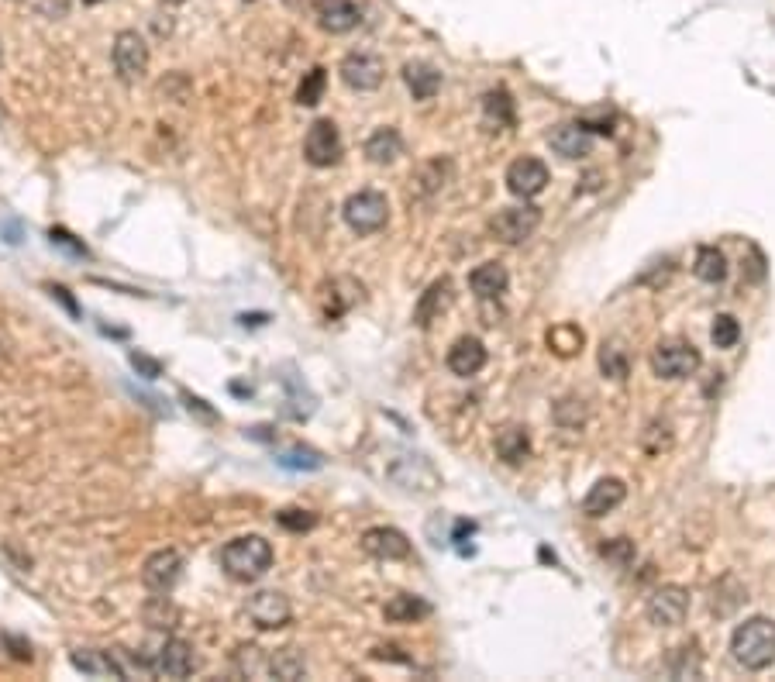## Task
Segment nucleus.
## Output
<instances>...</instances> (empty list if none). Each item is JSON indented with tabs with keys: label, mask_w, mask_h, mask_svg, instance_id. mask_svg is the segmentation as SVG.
I'll list each match as a JSON object with an SVG mask.
<instances>
[{
	"label": "nucleus",
	"mask_w": 775,
	"mask_h": 682,
	"mask_svg": "<svg viewBox=\"0 0 775 682\" xmlns=\"http://www.w3.org/2000/svg\"><path fill=\"white\" fill-rule=\"evenodd\" d=\"M731 655L748 672H765L769 665H775V620L748 617L744 624L734 627Z\"/></svg>",
	"instance_id": "nucleus-1"
},
{
	"label": "nucleus",
	"mask_w": 775,
	"mask_h": 682,
	"mask_svg": "<svg viewBox=\"0 0 775 682\" xmlns=\"http://www.w3.org/2000/svg\"><path fill=\"white\" fill-rule=\"evenodd\" d=\"M221 569L235 583H259L273 569V545L259 534H245L221 548Z\"/></svg>",
	"instance_id": "nucleus-2"
},
{
	"label": "nucleus",
	"mask_w": 775,
	"mask_h": 682,
	"mask_svg": "<svg viewBox=\"0 0 775 682\" xmlns=\"http://www.w3.org/2000/svg\"><path fill=\"white\" fill-rule=\"evenodd\" d=\"M341 217H345V224L355 235H376L390 221V204H386V197L379 190H359L345 200Z\"/></svg>",
	"instance_id": "nucleus-3"
},
{
	"label": "nucleus",
	"mask_w": 775,
	"mask_h": 682,
	"mask_svg": "<svg viewBox=\"0 0 775 682\" xmlns=\"http://www.w3.org/2000/svg\"><path fill=\"white\" fill-rule=\"evenodd\" d=\"M703 366L700 359V348L689 345V341H662V345L651 352V372L658 379H689L696 369Z\"/></svg>",
	"instance_id": "nucleus-4"
},
{
	"label": "nucleus",
	"mask_w": 775,
	"mask_h": 682,
	"mask_svg": "<svg viewBox=\"0 0 775 682\" xmlns=\"http://www.w3.org/2000/svg\"><path fill=\"white\" fill-rule=\"evenodd\" d=\"M538 224H541V207H534V204L503 207V211L490 221V235L500 245H521L538 231Z\"/></svg>",
	"instance_id": "nucleus-5"
},
{
	"label": "nucleus",
	"mask_w": 775,
	"mask_h": 682,
	"mask_svg": "<svg viewBox=\"0 0 775 682\" xmlns=\"http://www.w3.org/2000/svg\"><path fill=\"white\" fill-rule=\"evenodd\" d=\"M111 59H114V73L121 76L124 83H138L149 69V45L138 31L124 28L118 31L114 38V49H111Z\"/></svg>",
	"instance_id": "nucleus-6"
},
{
	"label": "nucleus",
	"mask_w": 775,
	"mask_h": 682,
	"mask_svg": "<svg viewBox=\"0 0 775 682\" xmlns=\"http://www.w3.org/2000/svg\"><path fill=\"white\" fill-rule=\"evenodd\" d=\"M341 152H345V145H341V131L338 124L331 118H321L310 124L307 138H304V159L310 162L314 169H331L338 166Z\"/></svg>",
	"instance_id": "nucleus-7"
},
{
	"label": "nucleus",
	"mask_w": 775,
	"mask_h": 682,
	"mask_svg": "<svg viewBox=\"0 0 775 682\" xmlns=\"http://www.w3.org/2000/svg\"><path fill=\"white\" fill-rule=\"evenodd\" d=\"M245 614L262 631H279V627H286L293 620V607L290 596L279 593V589H259L255 596H248Z\"/></svg>",
	"instance_id": "nucleus-8"
},
{
	"label": "nucleus",
	"mask_w": 775,
	"mask_h": 682,
	"mask_svg": "<svg viewBox=\"0 0 775 682\" xmlns=\"http://www.w3.org/2000/svg\"><path fill=\"white\" fill-rule=\"evenodd\" d=\"M338 73H341V83H345L348 90H355V93L379 90V87H383V80H386L383 59L372 56V52H348V56L341 59Z\"/></svg>",
	"instance_id": "nucleus-9"
},
{
	"label": "nucleus",
	"mask_w": 775,
	"mask_h": 682,
	"mask_svg": "<svg viewBox=\"0 0 775 682\" xmlns=\"http://www.w3.org/2000/svg\"><path fill=\"white\" fill-rule=\"evenodd\" d=\"M390 479L407 493H434L441 486V476L424 455H397L390 469Z\"/></svg>",
	"instance_id": "nucleus-10"
},
{
	"label": "nucleus",
	"mask_w": 775,
	"mask_h": 682,
	"mask_svg": "<svg viewBox=\"0 0 775 682\" xmlns=\"http://www.w3.org/2000/svg\"><path fill=\"white\" fill-rule=\"evenodd\" d=\"M180 576H183V555L176 552V548H159V552H152L142 565L145 589H149V593H159V596L173 593V586L180 583Z\"/></svg>",
	"instance_id": "nucleus-11"
},
{
	"label": "nucleus",
	"mask_w": 775,
	"mask_h": 682,
	"mask_svg": "<svg viewBox=\"0 0 775 682\" xmlns=\"http://www.w3.org/2000/svg\"><path fill=\"white\" fill-rule=\"evenodd\" d=\"M197 669H200L197 648H193L190 641H180V638H169L152 658V672L162 679H186V676H193Z\"/></svg>",
	"instance_id": "nucleus-12"
},
{
	"label": "nucleus",
	"mask_w": 775,
	"mask_h": 682,
	"mask_svg": "<svg viewBox=\"0 0 775 682\" xmlns=\"http://www.w3.org/2000/svg\"><path fill=\"white\" fill-rule=\"evenodd\" d=\"M645 614L655 627H679L689 614V589L682 586H658L648 596Z\"/></svg>",
	"instance_id": "nucleus-13"
},
{
	"label": "nucleus",
	"mask_w": 775,
	"mask_h": 682,
	"mask_svg": "<svg viewBox=\"0 0 775 682\" xmlns=\"http://www.w3.org/2000/svg\"><path fill=\"white\" fill-rule=\"evenodd\" d=\"M452 173H455V166H452V159H445V155H434V159L421 162L407 186L410 200H434L448 186Z\"/></svg>",
	"instance_id": "nucleus-14"
},
{
	"label": "nucleus",
	"mask_w": 775,
	"mask_h": 682,
	"mask_svg": "<svg viewBox=\"0 0 775 682\" xmlns=\"http://www.w3.org/2000/svg\"><path fill=\"white\" fill-rule=\"evenodd\" d=\"M548 186V166L534 155H521L507 166V190L521 200L538 197L541 190Z\"/></svg>",
	"instance_id": "nucleus-15"
},
{
	"label": "nucleus",
	"mask_w": 775,
	"mask_h": 682,
	"mask_svg": "<svg viewBox=\"0 0 775 682\" xmlns=\"http://www.w3.org/2000/svg\"><path fill=\"white\" fill-rule=\"evenodd\" d=\"M362 552L379 558V562H403V558H410V541L397 527H369L362 534Z\"/></svg>",
	"instance_id": "nucleus-16"
},
{
	"label": "nucleus",
	"mask_w": 775,
	"mask_h": 682,
	"mask_svg": "<svg viewBox=\"0 0 775 682\" xmlns=\"http://www.w3.org/2000/svg\"><path fill=\"white\" fill-rule=\"evenodd\" d=\"M548 145H552L555 155L576 162L593 152V135H589V128H583V124H558V128L548 131Z\"/></svg>",
	"instance_id": "nucleus-17"
},
{
	"label": "nucleus",
	"mask_w": 775,
	"mask_h": 682,
	"mask_svg": "<svg viewBox=\"0 0 775 682\" xmlns=\"http://www.w3.org/2000/svg\"><path fill=\"white\" fill-rule=\"evenodd\" d=\"M452 279L441 276L434 279V283L428 286V290L421 293V300H417V310H414V321L417 328H431L434 321H438L441 314H445L448 307H452Z\"/></svg>",
	"instance_id": "nucleus-18"
},
{
	"label": "nucleus",
	"mask_w": 775,
	"mask_h": 682,
	"mask_svg": "<svg viewBox=\"0 0 775 682\" xmlns=\"http://www.w3.org/2000/svg\"><path fill=\"white\" fill-rule=\"evenodd\" d=\"M624 496H627L624 479H614V476L600 479V483L589 486V493H586V500H583V514H586V517H607V514H614L620 503H624Z\"/></svg>",
	"instance_id": "nucleus-19"
},
{
	"label": "nucleus",
	"mask_w": 775,
	"mask_h": 682,
	"mask_svg": "<svg viewBox=\"0 0 775 682\" xmlns=\"http://www.w3.org/2000/svg\"><path fill=\"white\" fill-rule=\"evenodd\" d=\"M445 362H448V369H452L455 376L469 379V376H476V372L486 366V345L479 338L465 335V338L455 341L452 348H448V359Z\"/></svg>",
	"instance_id": "nucleus-20"
},
{
	"label": "nucleus",
	"mask_w": 775,
	"mask_h": 682,
	"mask_svg": "<svg viewBox=\"0 0 775 682\" xmlns=\"http://www.w3.org/2000/svg\"><path fill=\"white\" fill-rule=\"evenodd\" d=\"M69 662H73V669H80L83 676H93V679H124L121 672V662L114 651H97V648H76L73 655H69Z\"/></svg>",
	"instance_id": "nucleus-21"
},
{
	"label": "nucleus",
	"mask_w": 775,
	"mask_h": 682,
	"mask_svg": "<svg viewBox=\"0 0 775 682\" xmlns=\"http://www.w3.org/2000/svg\"><path fill=\"white\" fill-rule=\"evenodd\" d=\"M362 21L359 7L352 0H321L317 4V25H321L328 35H345Z\"/></svg>",
	"instance_id": "nucleus-22"
},
{
	"label": "nucleus",
	"mask_w": 775,
	"mask_h": 682,
	"mask_svg": "<svg viewBox=\"0 0 775 682\" xmlns=\"http://www.w3.org/2000/svg\"><path fill=\"white\" fill-rule=\"evenodd\" d=\"M507 283H510V276L500 262H483V266H476L469 273V286L479 300H496L503 290H507Z\"/></svg>",
	"instance_id": "nucleus-23"
},
{
	"label": "nucleus",
	"mask_w": 775,
	"mask_h": 682,
	"mask_svg": "<svg viewBox=\"0 0 775 682\" xmlns=\"http://www.w3.org/2000/svg\"><path fill=\"white\" fill-rule=\"evenodd\" d=\"M403 83L414 93V100H431L441 90V73L431 62H407L403 66Z\"/></svg>",
	"instance_id": "nucleus-24"
},
{
	"label": "nucleus",
	"mask_w": 775,
	"mask_h": 682,
	"mask_svg": "<svg viewBox=\"0 0 775 682\" xmlns=\"http://www.w3.org/2000/svg\"><path fill=\"white\" fill-rule=\"evenodd\" d=\"M496 455H500L507 465H521L527 455H531L527 428H521V424H507V428L496 431Z\"/></svg>",
	"instance_id": "nucleus-25"
},
{
	"label": "nucleus",
	"mask_w": 775,
	"mask_h": 682,
	"mask_svg": "<svg viewBox=\"0 0 775 682\" xmlns=\"http://www.w3.org/2000/svg\"><path fill=\"white\" fill-rule=\"evenodd\" d=\"M366 155H369V162H376V166H390V162H397L403 155L400 131L397 128H376L366 142Z\"/></svg>",
	"instance_id": "nucleus-26"
},
{
	"label": "nucleus",
	"mask_w": 775,
	"mask_h": 682,
	"mask_svg": "<svg viewBox=\"0 0 775 682\" xmlns=\"http://www.w3.org/2000/svg\"><path fill=\"white\" fill-rule=\"evenodd\" d=\"M483 118L490 124L493 131H507L517 124V111H514V100H510L507 90H490L483 97Z\"/></svg>",
	"instance_id": "nucleus-27"
},
{
	"label": "nucleus",
	"mask_w": 775,
	"mask_h": 682,
	"mask_svg": "<svg viewBox=\"0 0 775 682\" xmlns=\"http://www.w3.org/2000/svg\"><path fill=\"white\" fill-rule=\"evenodd\" d=\"M428 614H431V603L414 593H397L390 603H386V620H393V624H414V620H421Z\"/></svg>",
	"instance_id": "nucleus-28"
},
{
	"label": "nucleus",
	"mask_w": 775,
	"mask_h": 682,
	"mask_svg": "<svg viewBox=\"0 0 775 682\" xmlns=\"http://www.w3.org/2000/svg\"><path fill=\"white\" fill-rule=\"evenodd\" d=\"M269 676L283 679V682H297L307 676V662L297 648H276L269 655Z\"/></svg>",
	"instance_id": "nucleus-29"
},
{
	"label": "nucleus",
	"mask_w": 775,
	"mask_h": 682,
	"mask_svg": "<svg viewBox=\"0 0 775 682\" xmlns=\"http://www.w3.org/2000/svg\"><path fill=\"white\" fill-rule=\"evenodd\" d=\"M693 273H696V279H703V283H713V286L724 283V279H727V259H724V252H720V248L703 245L700 252H696Z\"/></svg>",
	"instance_id": "nucleus-30"
},
{
	"label": "nucleus",
	"mask_w": 775,
	"mask_h": 682,
	"mask_svg": "<svg viewBox=\"0 0 775 682\" xmlns=\"http://www.w3.org/2000/svg\"><path fill=\"white\" fill-rule=\"evenodd\" d=\"M145 624L155 627V631H173L180 624V610L169 603V596L155 593L149 603H145Z\"/></svg>",
	"instance_id": "nucleus-31"
},
{
	"label": "nucleus",
	"mask_w": 775,
	"mask_h": 682,
	"mask_svg": "<svg viewBox=\"0 0 775 682\" xmlns=\"http://www.w3.org/2000/svg\"><path fill=\"white\" fill-rule=\"evenodd\" d=\"M586 335L576 328V324H555L552 331H548V348H552L555 355H562V359H569V355H576L579 348H583Z\"/></svg>",
	"instance_id": "nucleus-32"
},
{
	"label": "nucleus",
	"mask_w": 775,
	"mask_h": 682,
	"mask_svg": "<svg viewBox=\"0 0 775 682\" xmlns=\"http://www.w3.org/2000/svg\"><path fill=\"white\" fill-rule=\"evenodd\" d=\"M324 87H328V73H324L321 66H314L310 73H304V80H300L297 87V104L300 107H317L324 97Z\"/></svg>",
	"instance_id": "nucleus-33"
},
{
	"label": "nucleus",
	"mask_w": 775,
	"mask_h": 682,
	"mask_svg": "<svg viewBox=\"0 0 775 682\" xmlns=\"http://www.w3.org/2000/svg\"><path fill=\"white\" fill-rule=\"evenodd\" d=\"M235 669H238V676L262 679V676H269V655H262V648H255V645L238 648L235 651Z\"/></svg>",
	"instance_id": "nucleus-34"
},
{
	"label": "nucleus",
	"mask_w": 775,
	"mask_h": 682,
	"mask_svg": "<svg viewBox=\"0 0 775 682\" xmlns=\"http://www.w3.org/2000/svg\"><path fill=\"white\" fill-rule=\"evenodd\" d=\"M641 448L648 455H662L665 448H672V424L669 421H651L645 434H641Z\"/></svg>",
	"instance_id": "nucleus-35"
},
{
	"label": "nucleus",
	"mask_w": 775,
	"mask_h": 682,
	"mask_svg": "<svg viewBox=\"0 0 775 682\" xmlns=\"http://www.w3.org/2000/svg\"><path fill=\"white\" fill-rule=\"evenodd\" d=\"M710 338H713V345H717V348H734V345H738V338H741L738 317L717 314V321H713V328H710Z\"/></svg>",
	"instance_id": "nucleus-36"
},
{
	"label": "nucleus",
	"mask_w": 775,
	"mask_h": 682,
	"mask_svg": "<svg viewBox=\"0 0 775 682\" xmlns=\"http://www.w3.org/2000/svg\"><path fill=\"white\" fill-rule=\"evenodd\" d=\"M600 369L610 379H627V355L620 345H603L600 348Z\"/></svg>",
	"instance_id": "nucleus-37"
},
{
	"label": "nucleus",
	"mask_w": 775,
	"mask_h": 682,
	"mask_svg": "<svg viewBox=\"0 0 775 682\" xmlns=\"http://www.w3.org/2000/svg\"><path fill=\"white\" fill-rule=\"evenodd\" d=\"M669 669H672V676H676V679H700L703 665H700V655H696V648H679Z\"/></svg>",
	"instance_id": "nucleus-38"
},
{
	"label": "nucleus",
	"mask_w": 775,
	"mask_h": 682,
	"mask_svg": "<svg viewBox=\"0 0 775 682\" xmlns=\"http://www.w3.org/2000/svg\"><path fill=\"white\" fill-rule=\"evenodd\" d=\"M276 521L286 527V531H310V527L317 524V517L310 514V510H279Z\"/></svg>",
	"instance_id": "nucleus-39"
},
{
	"label": "nucleus",
	"mask_w": 775,
	"mask_h": 682,
	"mask_svg": "<svg viewBox=\"0 0 775 682\" xmlns=\"http://www.w3.org/2000/svg\"><path fill=\"white\" fill-rule=\"evenodd\" d=\"M603 558L624 569V565L634 562V545L627 538H617V541H610V545H603Z\"/></svg>",
	"instance_id": "nucleus-40"
},
{
	"label": "nucleus",
	"mask_w": 775,
	"mask_h": 682,
	"mask_svg": "<svg viewBox=\"0 0 775 682\" xmlns=\"http://www.w3.org/2000/svg\"><path fill=\"white\" fill-rule=\"evenodd\" d=\"M279 465H290V469H321V459L314 452H290V455H279Z\"/></svg>",
	"instance_id": "nucleus-41"
},
{
	"label": "nucleus",
	"mask_w": 775,
	"mask_h": 682,
	"mask_svg": "<svg viewBox=\"0 0 775 682\" xmlns=\"http://www.w3.org/2000/svg\"><path fill=\"white\" fill-rule=\"evenodd\" d=\"M131 362H135V369H145L149 376H159V362H152V359H142V355H131Z\"/></svg>",
	"instance_id": "nucleus-42"
},
{
	"label": "nucleus",
	"mask_w": 775,
	"mask_h": 682,
	"mask_svg": "<svg viewBox=\"0 0 775 682\" xmlns=\"http://www.w3.org/2000/svg\"><path fill=\"white\" fill-rule=\"evenodd\" d=\"M83 4H100V0H83Z\"/></svg>",
	"instance_id": "nucleus-43"
},
{
	"label": "nucleus",
	"mask_w": 775,
	"mask_h": 682,
	"mask_svg": "<svg viewBox=\"0 0 775 682\" xmlns=\"http://www.w3.org/2000/svg\"><path fill=\"white\" fill-rule=\"evenodd\" d=\"M166 4H183V0H166Z\"/></svg>",
	"instance_id": "nucleus-44"
}]
</instances>
